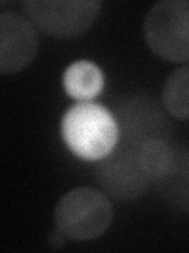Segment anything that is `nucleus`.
I'll use <instances>...</instances> for the list:
<instances>
[{
  "label": "nucleus",
  "mask_w": 189,
  "mask_h": 253,
  "mask_svg": "<svg viewBox=\"0 0 189 253\" xmlns=\"http://www.w3.org/2000/svg\"><path fill=\"white\" fill-rule=\"evenodd\" d=\"M60 134L69 152L85 162L102 160L120 139L114 113L93 101L68 108L60 122Z\"/></svg>",
  "instance_id": "1"
},
{
  "label": "nucleus",
  "mask_w": 189,
  "mask_h": 253,
  "mask_svg": "<svg viewBox=\"0 0 189 253\" xmlns=\"http://www.w3.org/2000/svg\"><path fill=\"white\" fill-rule=\"evenodd\" d=\"M114 220L109 198L90 187L63 195L54 211L55 229L73 241H93L104 234Z\"/></svg>",
  "instance_id": "2"
},
{
  "label": "nucleus",
  "mask_w": 189,
  "mask_h": 253,
  "mask_svg": "<svg viewBox=\"0 0 189 253\" xmlns=\"http://www.w3.org/2000/svg\"><path fill=\"white\" fill-rule=\"evenodd\" d=\"M144 35L156 55L186 63L189 59V3L186 0H164L148 11Z\"/></svg>",
  "instance_id": "3"
},
{
  "label": "nucleus",
  "mask_w": 189,
  "mask_h": 253,
  "mask_svg": "<svg viewBox=\"0 0 189 253\" xmlns=\"http://www.w3.org/2000/svg\"><path fill=\"white\" fill-rule=\"evenodd\" d=\"M101 6L96 0H30L22 3L35 29L59 40L76 38L90 30Z\"/></svg>",
  "instance_id": "4"
},
{
  "label": "nucleus",
  "mask_w": 189,
  "mask_h": 253,
  "mask_svg": "<svg viewBox=\"0 0 189 253\" xmlns=\"http://www.w3.org/2000/svg\"><path fill=\"white\" fill-rule=\"evenodd\" d=\"M114 117L120 139L125 144L139 149L150 141H169L172 124L165 109L156 100L137 95L117 106Z\"/></svg>",
  "instance_id": "5"
},
{
  "label": "nucleus",
  "mask_w": 189,
  "mask_h": 253,
  "mask_svg": "<svg viewBox=\"0 0 189 253\" xmlns=\"http://www.w3.org/2000/svg\"><path fill=\"white\" fill-rule=\"evenodd\" d=\"M94 176L102 193L117 201H134L144 196L152 182L140 168L137 149L122 141L99 160Z\"/></svg>",
  "instance_id": "6"
},
{
  "label": "nucleus",
  "mask_w": 189,
  "mask_h": 253,
  "mask_svg": "<svg viewBox=\"0 0 189 253\" xmlns=\"http://www.w3.org/2000/svg\"><path fill=\"white\" fill-rule=\"evenodd\" d=\"M38 46L36 29L26 16L0 13V75H13L29 67Z\"/></svg>",
  "instance_id": "7"
},
{
  "label": "nucleus",
  "mask_w": 189,
  "mask_h": 253,
  "mask_svg": "<svg viewBox=\"0 0 189 253\" xmlns=\"http://www.w3.org/2000/svg\"><path fill=\"white\" fill-rule=\"evenodd\" d=\"M62 84L65 93L73 100L92 101L104 89V71L92 60H76L63 71Z\"/></svg>",
  "instance_id": "8"
},
{
  "label": "nucleus",
  "mask_w": 189,
  "mask_h": 253,
  "mask_svg": "<svg viewBox=\"0 0 189 253\" xmlns=\"http://www.w3.org/2000/svg\"><path fill=\"white\" fill-rule=\"evenodd\" d=\"M188 150L186 147H175V155L170 169L164 174L162 177L156 179V187L159 193L167 200L170 204L175 206L181 212H188Z\"/></svg>",
  "instance_id": "9"
},
{
  "label": "nucleus",
  "mask_w": 189,
  "mask_h": 253,
  "mask_svg": "<svg viewBox=\"0 0 189 253\" xmlns=\"http://www.w3.org/2000/svg\"><path fill=\"white\" fill-rule=\"evenodd\" d=\"M162 106L178 121H186L189 116V70L181 67L165 79L162 87Z\"/></svg>",
  "instance_id": "10"
},
{
  "label": "nucleus",
  "mask_w": 189,
  "mask_h": 253,
  "mask_svg": "<svg viewBox=\"0 0 189 253\" xmlns=\"http://www.w3.org/2000/svg\"><path fill=\"white\" fill-rule=\"evenodd\" d=\"M173 155H175V147H172L169 141H150L137 149L140 168L150 180L162 177L170 169Z\"/></svg>",
  "instance_id": "11"
}]
</instances>
